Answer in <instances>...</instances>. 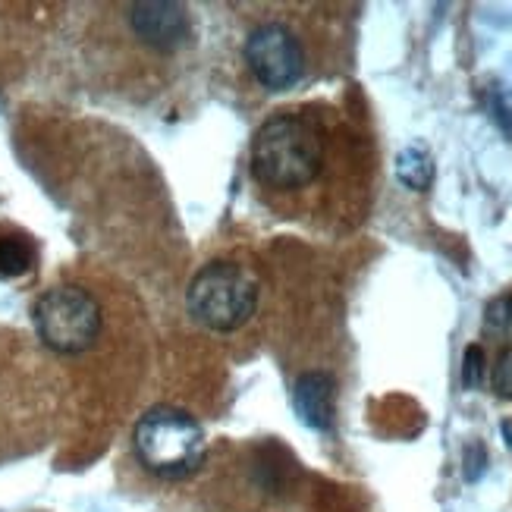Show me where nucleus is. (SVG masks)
<instances>
[{
    "instance_id": "1",
    "label": "nucleus",
    "mask_w": 512,
    "mask_h": 512,
    "mask_svg": "<svg viewBox=\"0 0 512 512\" xmlns=\"http://www.w3.org/2000/svg\"><path fill=\"white\" fill-rule=\"evenodd\" d=\"M324 164V132L299 110H280L267 117L252 139V176L264 192L293 195L315 186Z\"/></svg>"
},
{
    "instance_id": "2",
    "label": "nucleus",
    "mask_w": 512,
    "mask_h": 512,
    "mask_svg": "<svg viewBox=\"0 0 512 512\" xmlns=\"http://www.w3.org/2000/svg\"><path fill=\"white\" fill-rule=\"evenodd\" d=\"M132 447H136V456L145 469L164 481L192 478L208 456L202 425L189 412L173 406L148 409L132 434Z\"/></svg>"
},
{
    "instance_id": "3",
    "label": "nucleus",
    "mask_w": 512,
    "mask_h": 512,
    "mask_svg": "<svg viewBox=\"0 0 512 512\" xmlns=\"http://www.w3.org/2000/svg\"><path fill=\"white\" fill-rule=\"evenodd\" d=\"M258 280L249 267L236 261H211L198 271L186 289V308L189 315L214 330V333H233L258 308Z\"/></svg>"
},
{
    "instance_id": "4",
    "label": "nucleus",
    "mask_w": 512,
    "mask_h": 512,
    "mask_svg": "<svg viewBox=\"0 0 512 512\" xmlns=\"http://www.w3.org/2000/svg\"><path fill=\"white\" fill-rule=\"evenodd\" d=\"M32 321L41 343L60 355L92 349L101 333V305L82 286L60 283L44 289L32 305Z\"/></svg>"
},
{
    "instance_id": "5",
    "label": "nucleus",
    "mask_w": 512,
    "mask_h": 512,
    "mask_svg": "<svg viewBox=\"0 0 512 512\" xmlns=\"http://www.w3.org/2000/svg\"><path fill=\"white\" fill-rule=\"evenodd\" d=\"M249 73L264 85L267 92H286L305 76V48L299 35L283 22H261L246 35L242 44Z\"/></svg>"
},
{
    "instance_id": "6",
    "label": "nucleus",
    "mask_w": 512,
    "mask_h": 512,
    "mask_svg": "<svg viewBox=\"0 0 512 512\" xmlns=\"http://www.w3.org/2000/svg\"><path fill=\"white\" fill-rule=\"evenodd\" d=\"M129 29L145 48L151 51H180L192 38V19L183 4H164V0H151V4H132L129 13Z\"/></svg>"
},
{
    "instance_id": "7",
    "label": "nucleus",
    "mask_w": 512,
    "mask_h": 512,
    "mask_svg": "<svg viewBox=\"0 0 512 512\" xmlns=\"http://www.w3.org/2000/svg\"><path fill=\"white\" fill-rule=\"evenodd\" d=\"M293 406L302 425L315 431H330L337 412V381L327 371H305L293 387Z\"/></svg>"
},
{
    "instance_id": "8",
    "label": "nucleus",
    "mask_w": 512,
    "mask_h": 512,
    "mask_svg": "<svg viewBox=\"0 0 512 512\" xmlns=\"http://www.w3.org/2000/svg\"><path fill=\"white\" fill-rule=\"evenodd\" d=\"M35 264V242L19 233L4 227L0 230V277H22L29 274Z\"/></svg>"
},
{
    "instance_id": "9",
    "label": "nucleus",
    "mask_w": 512,
    "mask_h": 512,
    "mask_svg": "<svg viewBox=\"0 0 512 512\" xmlns=\"http://www.w3.org/2000/svg\"><path fill=\"white\" fill-rule=\"evenodd\" d=\"M396 180L412 192H425L434 183V158L421 145L403 148L396 154Z\"/></svg>"
},
{
    "instance_id": "10",
    "label": "nucleus",
    "mask_w": 512,
    "mask_h": 512,
    "mask_svg": "<svg viewBox=\"0 0 512 512\" xmlns=\"http://www.w3.org/2000/svg\"><path fill=\"white\" fill-rule=\"evenodd\" d=\"M484 330L497 340H512V296H500L487 305Z\"/></svg>"
},
{
    "instance_id": "11",
    "label": "nucleus",
    "mask_w": 512,
    "mask_h": 512,
    "mask_svg": "<svg viewBox=\"0 0 512 512\" xmlns=\"http://www.w3.org/2000/svg\"><path fill=\"white\" fill-rule=\"evenodd\" d=\"M484 381V349L481 346H469L465 349V365H462V384L475 390Z\"/></svg>"
},
{
    "instance_id": "12",
    "label": "nucleus",
    "mask_w": 512,
    "mask_h": 512,
    "mask_svg": "<svg viewBox=\"0 0 512 512\" xmlns=\"http://www.w3.org/2000/svg\"><path fill=\"white\" fill-rule=\"evenodd\" d=\"M491 114H494L497 126L512 139V92H506V88H500V85L494 88L491 92Z\"/></svg>"
},
{
    "instance_id": "13",
    "label": "nucleus",
    "mask_w": 512,
    "mask_h": 512,
    "mask_svg": "<svg viewBox=\"0 0 512 512\" xmlns=\"http://www.w3.org/2000/svg\"><path fill=\"white\" fill-rule=\"evenodd\" d=\"M491 381H494L497 396L512 399V346H509V349H503V352L497 355V365H494Z\"/></svg>"
}]
</instances>
